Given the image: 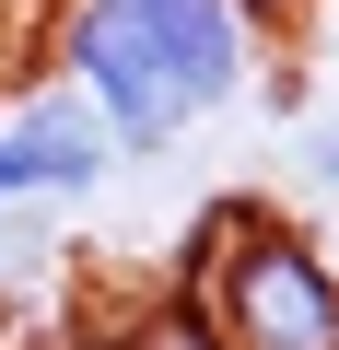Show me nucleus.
<instances>
[{
  "instance_id": "f03ea898",
  "label": "nucleus",
  "mask_w": 339,
  "mask_h": 350,
  "mask_svg": "<svg viewBox=\"0 0 339 350\" xmlns=\"http://www.w3.org/2000/svg\"><path fill=\"white\" fill-rule=\"evenodd\" d=\"M188 304L211 315L223 350H339V257L269 199H234L199 222Z\"/></svg>"
},
{
  "instance_id": "423d86ee",
  "label": "nucleus",
  "mask_w": 339,
  "mask_h": 350,
  "mask_svg": "<svg viewBox=\"0 0 339 350\" xmlns=\"http://www.w3.org/2000/svg\"><path fill=\"white\" fill-rule=\"evenodd\" d=\"M234 12H246V24L269 36V24H292V12H304V0H234Z\"/></svg>"
},
{
  "instance_id": "f257e3e1",
  "label": "nucleus",
  "mask_w": 339,
  "mask_h": 350,
  "mask_svg": "<svg viewBox=\"0 0 339 350\" xmlns=\"http://www.w3.org/2000/svg\"><path fill=\"white\" fill-rule=\"evenodd\" d=\"M258 70V24L234 0H59V82L129 152H176Z\"/></svg>"
},
{
  "instance_id": "39448f33",
  "label": "nucleus",
  "mask_w": 339,
  "mask_h": 350,
  "mask_svg": "<svg viewBox=\"0 0 339 350\" xmlns=\"http://www.w3.org/2000/svg\"><path fill=\"white\" fill-rule=\"evenodd\" d=\"M292 163H304V187H327V199H339V105L292 129Z\"/></svg>"
},
{
  "instance_id": "7ed1b4c3",
  "label": "nucleus",
  "mask_w": 339,
  "mask_h": 350,
  "mask_svg": "<svg viewBox=\"0 0 339 350\" xmlns=\"http://www.w3.org/2000/svg\"><path fill=\"white\" fill-rule=\"evenodd\" d=\"M117 175V140L94 129V105L71 82L0 105V222H36V211H82Z\"/></svg>"
},
{
  "instance_id": "20e7f679",
  "label": "nucleus",
  "mask_w": 339,
  "mask_h": 350,
  "mask_svg": "<svg viewBox=\"0 0 339 350\" xmlns=\"http://www.w3.org/2000/svg\"><path fill=\"white\" fill-rule=\"evenodd\" d=\"M105 350H223V338H211V315H199V304H188V280H176V292L129 304V315L105 327Z\"/></svg>"
}]
</instances>
